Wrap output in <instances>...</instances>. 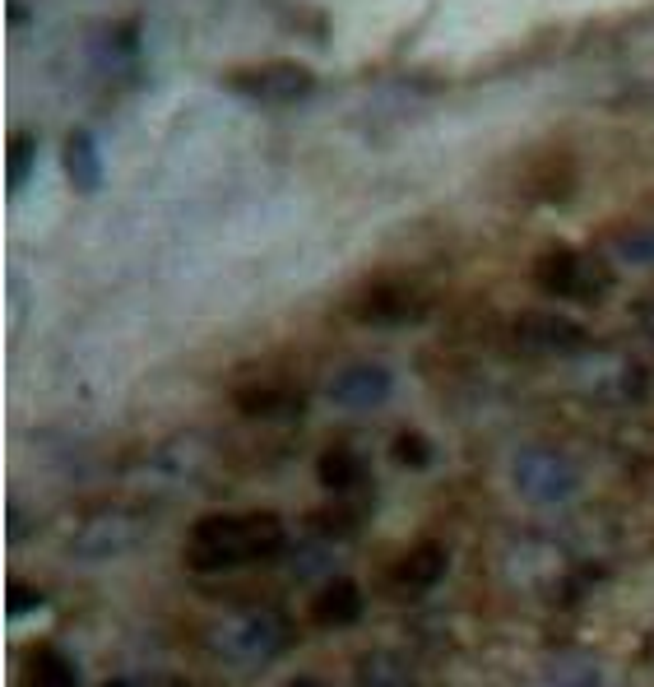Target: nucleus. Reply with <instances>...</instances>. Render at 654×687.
I'll return each mask as SVG.
<instances>
[{"label":"nucleus","mask_w":654,"mask_h":687,"mask_svg":"<svg viewBox=\"0 0 654 687\" xmlns=\"http://www.w3.org/2000/svg\"><path fill=\"white\" fill-rule=\"evenodd\" d=\"M283 520L275 512H223L195 520L186 539V562L195 571H233L269 562L283 548Z\"/></svg>","instance_id":"obj_1"},{"label":"nucleus","mask_w":654,"mask_h":687,"mask_svg":"<svg viewBox=\"0 0 654 687\" xmlns=\"http://www.w3.org/2000/svg\"><path fill=\"white\" fill-rule=\"evenodd\" d=\"M534 283L553 298H567V302H599L608 288H613V270H608L594 251L553 247L534 260Z\"/></svg>","instance_id":"obj_2"},{"label":"nucleus","mask_w":654,"mask_h":687,"mask_svg":"<svg viewBox=\"0 0 654 687\" xmlns=\"http://www.w3.org/2000/svg\"><path fill=\"white\" fill-rule=\"evenodd\" d=\"M283 641H288V618L269 613V609H246L218 627L214 646L228 664H237V669H251V664L275 659L283 651Z\"/></svg>","instance_id":"obj_3"},{"label":"nucleus","mask_w":654,"mask_h":687,"mask_svg":"<svg viewBox=\"0 0 654 687\" xmlns=\"http://www.w3.org/2000/svg\"><path fill=\"white\" fill-rule=\"evenodd\" d=\"M223 84H228L233 94L251 98V103H269V107H275V103H298V98H307L311 88H315L311 71H307V65H298V61L246 65V71H233Z\"/></svg>","instance_id":"obj_4"},{"label":"nucleus","mask_w":654,"mask_h":687,"mask_svg":"<svg viewBox=\"0 0 654 687\" xmlns=\"http://www.w3.org/2000/svg\"><path fill=\"white\" fill-rule=\"evenodd\" d=\"M427 307H432V298L414 279H376L353 298V316L367 325H409L427 316Z\"/></svg>","instance_id":"obj_5"},{"label":"nucleus","mask_w":654,"mask_h":687,"mask_svg":"<svg viewBox=\"0 0 654 687\" xmlns=\"http://www.w3.org/2000/svg\"><path fill=\"white\" fill-rule=\"evenodd\" d=\"M511 479L515 487L529 497V502H567L576 493V464L567 455H557L553 447H529L515 455L511 464Z\"/></svg>","instance_id":"obj_6"},{"label":"nucleus","mask_w":654,"mask_h":687,"mask_svg":"<svg viewBox=\"0 0 654 687\" xmlns=\"http://www.w3.org/2000/svg\"><path fill=\"white\" fill-rule=\"evenodd\" d=\"M511 340H515V348L544 353V358H567V353H580L585 344H590L585 325L557 316V312H525V316H515Z\"/></svg>","instance_id":"obj_7"},{"label":"nucleus","mask_w":654,"mask_h":687,"mask_svg":"<svg viewBox=\"0 0 654 687\" xmlns=\"http://www.w3.org/2000/svg\"><path fill=\"white\" fill-rule=\"evenodd\" d=\"M441 576H446V548H441L437 539H422V544H414V548L390 567L386 581H390V590L399 594V600H414V594L432 590Z\"/></svg>","instance_id":"obj_8"},{"label":"nucleus","mask_w":654,"mask_h":687,"mask_svg":"<svg viewBox=\"0 0 654 687\" xmlns=\"http://www.w3.org/2000/svg\"><path fill=\"white\" fill-rule=\"evenodd\" d=\"M330 395H334V405H344V409H376V405H386V395H390V372L376 363H353L334 376Z\"/></svg>","instance_id":"obj_9"},{"label":"nucleus","mask_w":654,"mask_h":687,"mask_svg":"<svg viewBox=\"0 0 654 687\" xmlns=\"http://www.w3.org/2000/svg\"><path fill=\"white\" fill-rule=\"evenodd\" d=\"M307 395L288 382H251L237 390V409L246 418H298Z\"/></svg>","instance_id":"obj_10"},{"label":"nucleus","mask_w":654,"mask_h":687,"mask_svg":"<svg viewBox=\"0 0 654 687\" xmlns=\"http://www.w3.org/2000/svg\"><path fill=\"white\" fill-rule=\"evenodd\" d=\"M311 618L321 627H349L363 618V590H357V581H330L321 586V594L311 600Z\"/></svg>","instance_id":"obj_11"},{"label":"nucleus","mask_w":654,"mask_h":687,"mask_svg":"<svg viewBox=\"0 0 654 687\" xmlns=\"http://www.w3.org/2000/svg\"><path fill=\"white\" fill-rule=\"evenodd\" d=\"M315 479H321V487H330V493H357V487L367 483V460L357 455L353 447H330L321 460H315Z\"/></svg>","instance_id":"obj_12"},{"label":"nucleus","mask_w":654,"mask_h":687,"mask_svg":"<svg viewBox=\"0 0 654 687\" xmlns=\"http://www.w3.org/2000/svg\"><path fill=\"white\" fill-rule=\"evenodd\" d=\"M19 687H79V674H75V664L65 659L56 646H33L24 655Z\"/></svg>","instance_id":"obj_13"},{"label":"nucleus","mask_w":654,"mask_h":687,"mask_svg":"<svg viewBox=\"0 0 654 687\" xmlns=\"http://www.w3.org/2000/svg\"><path fill=\"white\" fill-rule=\"evenodd\" d=\"M65 172H71L75 191H98L103 163H98V144L88 130H71V140H65Z\"/></svg>","instance_id":"obj_14"},{"label":"nucleus","mask_w":654,"mask_h":687,"mask_svg":"<svg viewBox=\"0 0 654 687\" xmlns=\"http://www.w3.org/2000/svg\"><path fill=\"white\" fill-rule=\"evenodd\" d=\"M404 664L395 655H367L357 669V687H404Z\"/></svg>","instance_id":"obj_15"},{"label":"nucleus","mask_w":654,"mask_h":687,"mask_svg":"<svg viewBox=\"0 0 654 687\" xmlns=\"http://www.w3.org/2000/svg\"><path fill=\"white\" fill-rule=\"evenodd\" d=\"M29 168H33V136H14L10 140V163H6L10 191H19V186L29 182Z\"/></svg>","instance_id":"obj_16"},{"label":"nucleus","mask_w":654,"mask_h":687,"mask_svg":"<svg viewBox=\"0 0 654 687\" xmlns=\"http://www.w3.org/2000/svg\"><path fill=\"white\" fill-rule=\"evenodd\" d=\"M395 460L409 464V470H422V464H432V441L418 437V432H399L395 437Z\"/></svg>","instance_id":"obj_17"},{"label":"nucleus","mask_w":654,"mask_h":687,"mask_svg":"<svg viewBox=\"0 0 654 687\" xmlns=\"http://www.w3.org/2000/svg\"><path fill=\"white\" fill-rule=\"evenodd\" d=\"M311 525L334 529V535H353V529H363V512H357V506H330V512H315Z\"/></svg>","instance_id":"obj_18"},{"label":"nucleus","mask_w":654,"mask_h":687,"mask_svg":"<svg viewBox=\"0 0 654 687\" xmlns=\"http://www.w3.org/2000/svg\"><path fill=\"white\" fill-rule=\"evenodd\" d=\"M6 609H10V613H33V609H37V590L14 581V586H10V604H6Z\"/></svg>","instance_id":"obj_19"},{"label":"nucleus","mask_w":654,"mask_h":687,"mask_svg":"<svg viewBox=\"0 0 654 687\" xmlns=\"http://www.w3.org/2000/svg\"><path fill=\"white\" fill-rule=\"evenodd\" d=\"M103 687H191L186 678H107Z\"/></svg>","instance_id":"obj_20"},{"label":"nucleus","mask_w":654,"mask_h":687,"mask_svg":"<svg viewBox=\"0 0 654 687\" xmlns=\"http://www.w3.org/2000/svg\"><path fill=\"white\" fill-rule=\"evenodd\" d=\"M288 687H321V683H311V678H298V683H288Z\"/></svg>","instance_id":"obj_21"}]
</instances>
